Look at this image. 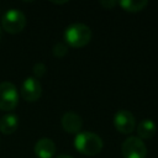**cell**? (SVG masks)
I'll return each mask as SVG.
<instances>
[{"label": "cell", "instance_id": "1", "mask_svg": "<svg viewBox=\"0 0 158 158\" xmlns=\"http://www.w3.org/2000/svg\"><path fill=\"white\" fill-rule=\"evenodd\" d=\"M91 36H93V32L90 27L80 22L69 25L63 32L65 44L74 47V48H80V47L86 46L90 42Z\"/></svg>", "mask_w": 158, "mask_h": 158}, {"label": "cell", "instance_id": "2", "mask_svg": "<svg viewBox=\"0 0 158 158\" xmlns=\"http://www.w3.org/2000/svg\"><path fill=\"white\" fill-rule=\"evenodd\" d=\"M73 144L79 153L85 154V156L98 154L102 149V146H104L100 136L94 132H89V131L77 133L73 141Z\"/></svg>", "mask_w": 158, "mask_h": 158}, {"label": "cell", "instance_id": "3", "mask_svg": "<svg viewBox=\"0 0 158 158\" xmlns=\"http://www.w3.org/2000/svg\"><path fill=\"white\" fill-rule=\"evenodd\" d=\"M26 26V16L20 9H9L1 17V28L9 33H19Z\"/></svg>", "mask_w": 158, "mask_h": 158}, {"label": "cell", "instance_id": "4", "mask_svg": "<svg viewBox=\"0 0 158 158\" xmlns=\"http://www.w3.org/2000/svg\"><path fill=\"white\" fill-rule=\"evenodd\" d=\"M19 104V93L16 86L10 81L0 83V110L11 111Z\"/></svg>", "mask_w": 158, "mask_h": 158}, {"label": "cell", "instance_id": "5", "mask_svg": "<svg viewBox=\"0 0 158 158\" xmlns=\"http://www.w3.org/2000/svg\"><path fill=\"white\" fill-rule=\"evenodd\" d=\"M121 153L123 158H146L147 147L141 138L131 136L122 142Z\"/></svg>", "mask_w": 158, "mask_h": 158}, {"label": "cell", "instance_id": "6", "mask_svg": "<svg viewBox=\"0 0 158 158\" xmlns=\"http://www.w3.org/2000/svg\"><path fill=\"white\" fill-rule=\"evenodd\" d=\"M114 126L121 133H131L136 128V118L128 110H118L114 116Z\"/></svg>", "mask_w": 158, "mask_h": 158}, {"label": "cell", "instance_id": "7", "mask_svg": "<svg viewBox=\"0 0 158 158\" xmlns=\"http://www.w3.org/2000/svg\"><path fill=\"white\" fill-rule=\"evenodd\" d=\"M42 95V85L38 79L28 77L22 81L21 85V96L26 101H36Z\"/></svg>", "mask_w": 158, "mask_h": 158}, {"label": "cell", "instance_id": "8", "mask_svg": "<svg viewBox=\"0 0 158 158\" xmlns=\"http://www.w3.org/2000/svg\"><path fill=\"white\" fill-rule=\"evenodd\" d=\"M62 127L68 133H79V131L83 127V118L77 114L68 111L62 116Z\"/></svg>", "mask_w": 158, "mask_h": 158}, {"label": "cell", "instance_id": "9", "mask_svg": "<svg viewBox=\"0 0 158 158\" xmlns=\"http://www.w3.org/2000/svg\"><path fill=\"white\" fill-rule=\"evenodd\" d=\"M38 158H52L56 153V144L48 137H42L35 143L33 148Z\"/></svg>", "mask_w": 158, "mask_h": 158}, {"label": "cell", "instance_id": "10", "mask_svg": "<svg viewBox=\"0 0 158 158\" xmlns=\"http://www.w3.org/2000/svg\"><path fill=\"white\" fill-rule=\"evenodd\" d=\"M156 130H157V126H156V122L154 121H152L151 118L142 120L138 123V126H137L138 138H141L142 141L143 139H149V138H152L154 136Z\"/></svg>", "mask_w": 158, "mask_h": 158}, {"label": "cell", "instance_id": "11", "mask_svg": "<svg viewBox=\"0 0 158 158\" xmlns=\"http://www.w3.org/2000/svg\"><path fill=\"white\" fill-rule=\"evenodd\" d=\"M19 126V118L15 114H7L4 115L0 118V131L5 135H11L17 130Z\"/></svg>", "mask_w": 158, "mask_h": 158}, {"label": "cell", "instance_id": "12", "mask_svg": "<svg viewBox=\"0 0 158 158\" xmlns=\"http://www.w3.org/2000/svg\"><path fill=\"white\" fill-rule=\"evenodd\" d=\"M117 4L128 12H138L148 5V1L147 0H120Z\"/></svg>", "mask_w": 158, "mask_h": 158}, {"label": "cell", "instance_id": "13", "mask_svg": "<svg viewBox=\"0 0 158 158\" xmlns=\"http://www.w3.org/2000/svg\"><path fill=\"white\" fill-rule=\"evenodd\" d=\"M52 52H53V54H54L56 57L62 58V57H64V56L68 53V46H67L64 42H57V43L53 46Z\"/></svg>", "mask_w": 158, "mask_h": 158}, {"label": "cell", "instance_id": "14", "mask_svg": "<svg viewBox=\"0 0 158 158\" xmlns=\"http://www.w3.org/2000/svg\"><path fill=\"white\" fill-rule=\"evenodd\" d=\"M33 74L37 77V78H42L46 73V65L43 63H36L33 65Z\"/></svg>", "mask_w": 158, "mask_h": 158}, {"label": "cell", "instance_id": "15", "mask_svg": "<svg viewBox=\"0 0 158 158\" xmlns=\"http://www.w3.org/2000/svg\"><path fill=\"white\" fill-rule=\"evenodd\" d=\"M100 5L102 7H105V9H111L115 5H117V1H114V0H104V1H100Z\"/></svg>", "mask_w": 158, "mask_h": 158}, {"label": "cell", "instance_id": "16", "mask_svg": "<svg viewBox=\"0 0 158 158\" xmlns=\"http://www.w3.org/2000/svg\"><path fill=\"white\" fill-rule=\"evenodd\" d=\"M57 158H73V157L69 156V154H59Z\"/></svg>", "mask_w": 158, "mask_h": 158}, {"label": "cell", "instance_id": "17", "mask_svg": "<svg viewBox=\"0 0 158 158\" xmlns=\"http://www.w3.org/2000/svg\"><path fill=\"white\" fill-rule=\"evenodd\" d=\"M52 2H54V4H65L67 1H52Z\"/></svg>", "mask_w": 158, "mask_h": 158}, {"label": "cell", "instance_id": "18", "mask_svg": "<svg viewBox=\"0 0 158 158\" xmlns=\"http://www.w3.org/2000/svg\"><path fill=\"white\" fill-rule=\"evenodd\" d=\"M1 36H2V28H1V25H0V40H1Z\"/></svg>", "mask_w": 158, "mask_h": 158}]
</instances>
